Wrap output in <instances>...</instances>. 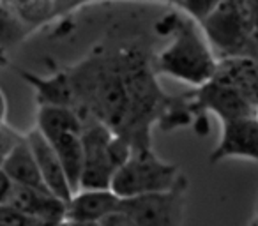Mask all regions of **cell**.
Masks as SVG:
<instances>
[{
	"mask_svg": "<svg viewBox=\"0 0 258 226\" xmlns=\"http://www.w3.org/2000/svg\"><path fill=\"white\" fill-rule=\"evenodd\" d=\"M161 27H165L163 32L170 36V43L156 58L154 71L186 82L197 89L212 82L218 62L204 29L180 11L166 16Z\"/></svg>",
	"mask_w": 258,
	"mask_h": 226,
	"instance_id": "obj_1",
	"label": "cell"
},
{
	"mask_svg": "<svg viewBox=\"0 0 258 226\" xmlns=\"http://www.w3.org/2000/svg\"><path fill=\"white\" fill-rule=\"evenodd\" d=\"M82 119L83 170L80 179V191L110 189L115 172L131 156L127 141L113 134L106 126L97 122L87 113Z\"/></svg>",
	"mask_w": 258,
	"mask_h": 226,
	"instance_id": "obj_2",
	"label": "cell"
},
{
	"mask_svg": "<svg viewBox=\"0 0 258 226\" xmlns=\"http://www.w3.org/2000/svg\"><path fill=\"white\" fill-rule=\"evenodd\" d=\"M180 184L179 166L159 159L147 147L131 150L127 161L115 172L110 191L120 200H133L147 194L168 193Z\"/></svg>",
	"mask_w": 258,
	"mask_h": 226,
	"instance_id": "obj_3",
	"label": "cell"
},
{
	"mask_svg": "<svg viewBox=\"0 0 258 226\" xmlns=\"http://www.w3.org/2000/svg\"><path fill=\"white\" fill-rule=\"evenodd\" d=\"M120 210L129 215L135 226H182V184L168 193L122 200Z\"/></svg>",
	"mask_w": 258,
	"mask_h": 226,
	"instance_id": "obj_4",
	"label": "cell"
},
{
	"mask_svg": "<svg viewBox=\"0 0 258 226\" xmlns=\"http://www.w3.org/2000/svg\"><path fill=\"white\" fill-rule=\"evenodd\" d=\"M191 108L212 111L221 119V122L258 117L256 104L244 97L239 90L218 80H212L195 92V103L191 104Z\"/></svg>",
	"mask_w": 258,
	"mask_h": 226,
	"instance_id": "obj_5",
	"label": "cell"
},
{
	"mask_svg": "<svg viewBox=\"0 0 258 226\" xmlns=\"http://www.w3.org/2000/svg\"><path fill=\"white\" fill-rule=\"evenodd\" d=\"M244 4L237 2H218L211 16L202 23V29L209 43L230 53L240 50L249 32L247 13H242Z\"/></svg>",
	"mask_w": 258,
	"mask_h": 226,
	"instance_id": "obj_6",
	"label": "cell"
},
{
	"mask_svg": "<svg viewBox=\"0 0 258 226\" xmlns=\"http://www.w3.org/2000/svg\"><path fill=\"white\" fill-rule=\"evenodd\" d=\"M230 158L258 161V117L223 122L221 140L212 150L211 163Z\"/></svg>",
	"mask_w": 258,
	"mask_h": 226,
	"instance_id": "obj_7",
	"label": "cell"
},
{
	"mask_svg": "<svg viewBox=\"0 0 258 226\" xmlns=\"http://www.w3.org/2000/svg\"><path fill=\"white\" fill-rule=\"evenodd\" d=\"M8 205L36 219L44 226H58L62 221H66V205L68 203L55 198L53 194L30 189V187L13 184Z\"/></svg>",
	"mask_w": 258,
	"mask_h": 226,
	"instance_id": "obj_8",
	"label": "cell"
},
{
	"mask_svg": "<svg viewBox=\"0 0 258 226\" xmlns=\"http://www.w3.org/2000/svg\"><path fill=\"white\" fill-rule=\"evenodd\" d=\"M122 200L110 189H87L73 194L66 205V221L75 224H101L120 208Z\"/></svg>",
	"mask_w": 258,
	"mask_h": 226,
	"instance_id": "obj_9",
	"label": "cell"
},
{
	"mask_svg": "<svg viewBox=\"0 0 258 226\" xmlns=\"http://www.w3.org/2000/svg\"><path fill=\"white\" fill-rule=\"evenodd\" d=\"M27 141L30 145V150H32L34 158H36L37 168L43 177V182L46 186V189L53 194L55 198L62 200L64 203H69L73 198L71 186L68 182V177L64 173L60 161H58L57 154H55L53 147L48 143V140L43 134L36 129H32L27 134Z\"/></svg>",
	"mask_w": 258,
	"mask_h": 226,
	"instance_id": "obj_10",
	"label": "cell"
},
{
	"mask_svg": "<svg viewBox=\"0 0 258 226\" xmlns=\"http://www.w3.org/2000/svg\"><path fill=\"white\" fill-rule=\"evenodd\" d=\"M212 80H218L239 90L244 97L258 106V64L242 55L219 62Z\"/></svg>",
	"mask_w": 258,
	"mask_h": 226,
	"instance_id": "obj_11",
	"label": "cell"
},
{
	"mask_svg": "<svg viewBox=\"0 0 258 226\" xmlns=\"http://www.w3.org/2000/svg\"><path fill=\"white\" fill-rule=\"evenodd\" d=\"M2 172L8 175V179L16 186L30 187V189L43 191V193H50L43 182V177L37 168L36 158H34L30 145L25 136L15 145L9 156L6 158L4 165H2ZM51 194V193H50Z\"/></svg>",
	"mask_w": 258,
	"mask_h": 226,
	"instance_id": "obj_12",
	"label": "cell"
},
{
	"mask_svg": "<svg viewBox=\"0 0 258 226\" xmlns=\"http://www.w3.org/2000/svg\"><path fill=\"white\" fill-rule=\"evenodd\" d=\"M48 143L53 147L58 161H60L64 173L68 177V182L71 186L73 194L80 191V179H82L83 170V145H82V133L75 131H64V133H55L50 136H44Z\"/></svg>",
	"mask_w": 258,
	"mask_h": 226,
	"instance_id": "obj_13",
	"label": "cell"
},
{
	"mask_svg": "<svg viewBox=\"0 0 258 226\" xmlns=\"http://www.w3.org/2000/svg\"><path fill=\"white\" fill-rule=\"evenodd\" d=\"M22 74L27 82L36 87L39 106H62L73 108V110L76 108V96L69 74L60 72V74H53L46 80L27 74V72H22Z\"/></svg>",
	"mask_w": 258,
	"mask_h": 226,
	"instance_id": "obj_14",
	"label": "cell"
},
{
	"mask_svg": "<svg viewBox=\"0 0 258 226\" xmlns=\"http://www.w3.org/2000/svg\"><path fill=\"white\" fill-rule=\"evenodd\" d=\"M16 15L22 18L27 27H41L50 20L57 18L60 15L73 13L76 8L83 6L82 2H11Z\"/></svg>",
	"mask_w": 258,
	"mask_h": 226,
	"instance_id": "obj_15",
	"label": "cell"
},
{
	"mask_svg": "<svg viewBox=\"0 0 258 226\" xmlns=\"http://www.w3.org/2000/svg\"><path fill=\"white\" fill-rule=\"evenodd\" d=\"M37 131L43 136H50V134L55 133H64V131L82 133V119H80L78 111L73 110V108L39 106Z\"/></svg>",
	"mask_w": 258,
	"mask_h": 226,
	"instance_id": "obj_16",
	"label": "cell"
},
{
	"mask_svg": "<svg viewBox=\"0 0 258 226\" xmlns=\"http://www.w3.org/2000/svg\"><path fill=\"white\" fill-rule=\"evenodd\" d=\"M30 29L22 22L11 2H0V48L20 43Z\"/></svg>",
	"mask_w": 258,
	"mask_h": 226,
	"instance_id": "obj_17",
	"label": "cell"
},
{
	"mask_svg": "<svg viewBox=\"0 0 258 226\" xmlns=\"http://www.w3.org/2000/svg\"><path fill=\"white\" fill-rule=\"evenodd\" d=\"M175 8H180V13L189 16L197 23H204L209 16L218 8V2H200V0H186V2H175Z\"/></svg>",
	"mask_w": 258,
	"mask_h": 226,
	"instance_id": "obj_18",
	"label": "cell"
},
{
	"mask_svg": "<svg viewBox=\"0 0 258 226\" xmlns=\"http://www.w3.org/2000/svg\"><path fill=\"white\" fill-rule=\"evenodd\" d=\"M0 226H44L36 219L22 214L20 210L13 208L11 205H0Z\"/></svg>",
	"mask_w": 258,
	"mask_h": 226,
	"instance_id": "obj_19",
	"label": "cell"
},
{
	"mask_svg": "<svg viewBox=\"0 0 258 226\" xmlns=\"http://www.w3.org/2000/svg\"><path fill=\"white\" fill-rule=\"evenodd\" d=\"M20 140H22V136H20L18 133H15L9 126L0 122V168L4 165L9 152L15 148V145L18 143Z\"/></svg>",
	"mask_w": 258,
	"mask_h": 226,
	"instance_id": "obj_20",
	"label": "cell"
},
{
	"mask_svg": "<svg viewBox=\"0 0 258 226\" xmlns=\"http://www.w3.org/2000/svg\"><path fill=\"white\" fill-rule=\"evenodd\" d=\"M101 226H135V222L129 219L127 214H124V212L118 208L117 212H113L111 215H108V217L101 222Z\"/></svg>",
	"mask_w": 258,
	"mask_h": 226,
	"instance_id": "obj_21",
	"label": "cell"
},
{
	"mask_svg": "<svg viewBox=\"0 0 258 226\" xmlns=\"http://www.w3.org/2000/svg\"><path fill=\"white\" fill-rule=\"evenodd\" d=\"M11 187H13V182L8 179L2 170H0V205L8 203V198H9V193H11Z\"/></svg>",
	"mask_w": 258,
	"mask_h": 226,
	"instance_id": "obj_22",
	"label": "cell"
},
{
	"mask_svg": "<svg viewBox=\"0 0 258 226\" xmlns=\"http://www.w3.org/2000/svg\"><path fill=\"white\" fill-rule=\"evenodd\" d=\"M0 106H2V99H0ZM0 122H2V113H0Z\"/></svg>",
	"mask_w": 258,
	"mask_h": 226,
	"instance_id": "obj_23",
	"label": "cell"
}]
</instances>
